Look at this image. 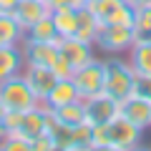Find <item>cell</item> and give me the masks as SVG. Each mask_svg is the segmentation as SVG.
Here are the masks:
<instances>
[{
  "label": "cell",
  "mask_w": 151,
  "mask_h": 151,
  "mask_svg": "<svg viewBox=\"0 0 151 151\" xmlns=\"http://www.w3.org/2000/svg\"><path fill=\"white\" fill-rule=\"evenodd\" d=\"M139 86V76H136L134 65L129 63V58H108L106 60V88L103 91L108 96H113L116 101H124Z\"/></svg>",
  "instance_id": "obj_1"
},
{
  "label": "cell",
  "mask_w": 151,
  "mask_h": 151,
  "mask_svg": "<svg viewBox=\"0 0 151 151\" xmlns=\"http://www.w3.org/2000/svg\"><path fill=\"white\" fill-rule=\"evenodd\" d=\"M0 101L10 111H30L40 103V98L33 93V88L28 86L23 73H15L5 81H0Z\"/></svg>",
  "instance_id": "obj_2"
},
{
  "label": "cell",
  "mask_w": 151,
  "mask_h": 151,
  "mask_svg": "<svg viewBox=\"0 0 151 151\" xmlns=\"http://www.w3.org/2000/svg\"><path fill=\"white\" fill-rule=\"evenodd\" d=\"M106 136H108V151H131L141 141V129L119 111L106 124Z\"/></svg>",
  "instance_id": "obj_3"
},
{
  "label": "cell",
  "mask_w": 151,
  "mask_h": 151,
  "mask_svg": "<svg viewBox=\"0 0 151 151\" xmlns=\"http://www.w3.org/2000/svg\"><path fill=\"white\" fill-rule=\"evenodd\" d=\"M73 83H76V91H78V96L86 101V98L91 96H98V93H103V88H106V60H98L93 58L91 63H86L83 68L73 70Z\"/></svg>",
  "instance_id": "obj_4"
},
{
  "label": "cell",
  "mask_w": 151,
  "mask_h": 151,
  "mask_svg": "<svg viewBox=\"0 0 151 151\" xmlns=\"http://www.w3.org/2000/svg\"><path fill=\"white\" fill-rule=\"evenodd\" d=\"M134 43H136V35H134V28H131V25H113V23H103L93 45L101 48L103 53L121 55V53H129Z\"/></svg>",
  "instance_id": "obj_5"
},
{
  "label": "cell",
  "mask_w": 151,
  "mask_h": 151,
  "mask_svg": "<svg viewBox=\"0 0 151 151\" xmlns=\"http://www.w3.org/2000/svg\"><path fill=\"white\" fill-rule=\"evenodd\" d=\"M83 106H86V124H91V126H106L108 121L121 111V101H116L113 96H108L106 91L98 93V96L86 98Z\"/></svg>",
  "instance_id": "obj_6"
},
{
  "label": "cell",
  "mask_w": 151,
  "mask_h": 151,
  "mask_svg": "<svg viewBox=\"0 0 151 151\" xmlns=\"http://www.w3.org/2000/svg\"><path fill=\"white\" fill-rule=\"evenodd\" d=\"M58 53L70 63V68H73V70L83 68L86 63H91V60L96 58V53H93V43L78 40L76 35L58 38Z\"/></svg>",
  "instance_id": "obj_7"
},
{
  "label": "cell",
  "mask_w": 151,
  "mask_h": 151,
  "mask_svg": "<svg viewBox=\"0 0 151 151\" xmlns=\"http://www.w3.org/2000/svg\"><path fill=\"white\" fill-rule=\"evenodd\" d=\"M23 78L28 81V86L33 88V93H35L40 101L48 96V91L55 86V81H58V76L53 73V68H50V65H43V63H25L23 65Z\"/></svg>",
  "instance_id": "obj_8"
},
{
  "label": "cell",
  "mask_w": 151,
  "mask_h": 151,
  "mask_svg": "<svg viewBox=\"0 0 151 151\" xmlns=\"http://www.w3.org/2000/svg\"><path fill=\"white\" fill-rule=\"evenodd\" d=\"M121 113H124L129 121H134L141 131L151 126V98L144 93L134 91L129 98L121 101Z\"/></svg>",
  "instance_id": "obj_9"
},
{
  "label": "cell",
  "mask_w": 151,
  "mask_h": 151,
  "mask_svg": "<svg viewBox=\"0 0 151 151\" xmlns=\"http://www.w3.org/2000/svg\"><path fill=\"white\" fill-rule=\"evenodd\" d=\"M13 15H15V20L28 30V28L35 25L38 20H43V18L50 15V5L45 0H20L15 5V10H13Z\"/></svg>",
  "instance_id": "obj_10"
},
{
  "label": "cell",
  "mask_w": 151,
  "mask_h": 151,
  "mask_svg": "<svg viewBox=\"0 0 151 151\" xmlns=\"http://www.w3.org/2000/svg\"><path fill=\"white\" fill-rule=\"evenodd\" d=\"M20 50L25 63H43L50 65L55 58H58V40L55 43H38V40H20Z\"/></svg>",
  "instance_id": "obj_11"
},
{
  "label": "cell",
  "mask_w": 151,
  "mask_h": 151,
  "mask_svg": "<svg viewBox=\"0 0 151 151\" xmlns=\"http://www.w3.org/2000/svg\"><path fill=\"white\" fill-rule=\"evenodd\" d=\"M48 131V108L45 103L40 101L35 108L23 113V126H20V134H25L28 139H35V136L45 134Z\"/></svg>",
  "instance_id": "obj_12"
},
{
  "label": "cell",
  "mask_w": 151,
  "mask_h": 151,
  "mask_svg": "<svg viewBox=\"0 0 151 151\" xmlns=\"http://www.w3.org/2000/svg\"><path fill=\"white\" fill-rule=\"evenodd\" d=\"M23 65H25V58H23L20 43L18 45H0V81H5L15 73H23Z\"/></svg>",
  "instance_id": "obj_13"
},
{
  "label": "cell",
  "mask_w": 151,
  "mask_h": 151,
  "mask_svg": "<svg viewBox=\"0 0 151 151\" xmlns=\"http://www.w3.org/2000/svg\"><path fill=\"white\" fill-rule=\"evenodd\" d=\"M78 98H81V96H78V91H76L73 78H58L55 86L48 91V96L43 98V103L50 106V108H58V106H63V103L78 101Z\"/></svg>",
  "instance_id": "obj_14"
},
{
  "label": "cell",
  "mask_w": 151,
  "mask_h": 151,
  "mask_svg": "<svg viewBox=\"0 0 151 151\" xmlns=\"http://www.w3.org/2000/svg\"><path fill=\"white\" fill-rule=\"evenodd\" d=\"M129 63L139 78H151V40H136L129 50Z\"/></svg>",
  "instance_id": "obj_15"
},
{
  "label": "cell",
  "mask_w": 151,
  "mask_h": 151,
  "mask_svg": "<svg viewBox=\"0 0 151 151\" xmlns=\"http://www.w3.org/2000/svg\"><path fill=\"white\" fill-rule=\"evenodd\" d=\"M50 20L55 25V33L58 38H68V35H76V23H78V10L70 5H60V8H53L50 10Z\"/></svg>",
  "instance_id": "obj_16"
},
{
  "label": "cell",
  "mask_w": 151,
  "mask_h": 151,
  "mask_svg": "<svg viewBox=\"0 0 151 151\" xmlns=\"http://www.w3.org/2000/svg\"><path fill=\"white\" fill-rule=\"evenodd\" d=\"M101 25L103 23L98 20L88 8H81V10H78V23H76V38H78V40H86V43H96Z\"/></svg>",
  "instance_id": "obj_17"
},
{
  "label": "cell",
  "mask_w": 151,
  "mask_h": 151,
  "mask_svg": "<svg viewBox=\"0 0 151 151\" xmlns=\"http://www.w3.org/2000/svg\"><path fill=\"white\" fill-rule=\"evenodd\" d=\"M50 113H53V119L58 121V124H65V126H76V124H81V121H86V106H83V98L70 101V103H63V106H58V108H50Z\"/></svg>",
  "instance_id": "obj_18"
},
{
  "label": "cell",
  "mask_w": 151,
  "mask_h": 151,
  "mask_svg": "<svg viewBox=\"0 0 151 151\" xmlns=\"http://www.w3.org/2000/svg\"><path fill=\"white\" fill-rule=\"evenodd\" d=\"M25 35V28L15 20L13 13H0V45H18Z\"/></svg>",
  "instance_id": "obj_19"
},
{
  "label": "cell",
  "mask_w": 151,
  "mask_h": 151,
  "mask_svg": "<svg viewBox=\"0 0 151 151\" xmlns=\"http://www.w3.org/2000/svg\"><path fill=\"white\" fill-rule=\"evenodd\" d=\"M23 38L25 40H38V43H55L58 40V33H55V25H53V20L48 15L43 20H38L35 25H30Z\"/></svg>",
  "instance_id": "obj_20"
},
{
  "label": "cell",
  "mask_w": 151,
  "mask_h": 151,
  "mask_svg": "<svg viewBox=\"0 0 151 151\" xmlns=\"http://www.w3.org/2000/svg\"><path fill=\"white\" fill-rule=\"evenodd\" d=\"M131 28H134L136 40H151V5L136 8V18Z\"/></svg>",
  "instance_id": "obj_21"
},
{
  "label": "cell",
  "mask_w": 151,
  "mask_h": 151,
  "mask_svg": "<svg viewBox=\"0 0 151 151\" xmlns=\"http://www.w3.org/2000/svg\"><path fill=\"white\" fill-rule=\"evenodd\" d=\"M0 151H33V139H28L20 131H13L0 144Z\"/></svg>",
  "instance_id": "obj_22"
},
{
  "label": "cell",
  "mask_w": 151,
  "mask_h": 151,
  "mask_svg": "<svg viewBox=\"0 0 151 151\" xmlns=\"http://www.w3.org/2000/svg\"><path fill=\"white\" fill-rule=\"evenodd\" d=\"M134 18H136V8H131L129 3L124 0V3H121L103 23H113V25H134Z\"/></svg>",
  "instance_id": "obj_23"
},
{
  "label": "cell",
  "mask_w": 151,
  "mask_h": 151,
  "mask_svg": "<svg viewBox=\"0 0 151 151\" xmlns=\"http://www.w3.org/2000/svg\"><path fill=\"white\" fill-rule=\"evenodd\" d=\"M121 3H124V0H88V5H86V8H88V10H91L93 15H96L98 20L103 23L113 10H116V8L121 5Z\"/></svg>",
  "instance_id": "obj_24"
},
{
  "label": "cell",
  "mask_w": 151,
  "mask_h": 151,
  "mask_svg": "<svg viewBox=\"0 0 151 151\" xmlns=\"http://www.w3.org/2000/svg\"><path fill=\"white\" fill-rule=\"evenodd\" d=\"M88 149H93V151H103V149H108L106 126H93V131H91V144H88Z\"/></svg>",
  "instance_id": "obj_25"
},
{
  "label": "cell",
  "mask_w": 151,
  "mask_h": 151,
  "mask_svg": "<svg viewBox=\"0 0 151 151\" xmlns=\"http://www.w3.org/2000/svg\"><path fill=\"white\" fill-rule=\"evenodd\" d=\"M33 151H58V144H55L53 134L45 131V134L35 136V139H33Z\"/></svg>",
  "instance_id": "obj_26"
},
{
  "label": "cell",
  "mask_w": 151,
  "mask_h": 151,
  "mask_svg": "<svg viewBox=\"0 0 151 151\" xmlns=\"http://www.w3.org/2000/svg\"><path fill=\"white\" fill-rule=\"evenodd\" d=\"M23 113H25V111H10V108L5 111V116H3V124H5L8 134H13V131H20V126H23Z\"/></svg>",
  "instance_id": "obj_27"
},
{
  "label": "cell",
  "mask_w": 151,
  "mask_h": 151,
  "mask_svg": "<svg viewBox=\"0 0 151 151\" xmlns=\"http://www.w3.org/2000/svg\"><path fill=\"white\" fill-rule=\"evenodd\" d=\"M50 68H53V73L58 76V78H70V76H73V68H70V63H68V60H65L60 53H58V58L50 63Z\"/></svg>",
  "instance_id": "obj_28"
},
{
  "label": "cell",
  "mask_w": 151,
  "mask_h": 151,
  "mask_svg": "<svg viewBox=\"0 0 151 151\" xmlns=\"http://www.w3.org/2000/svg\"><path fill=\"white\" fill-rule=\"evenodd\" d=\"M20 0H0V13H13Z\"/></svg>",
  "instance_id": "obj_29"
},
{
  "label": "cell",
  "mask_w": 151,
  "mask_h": 151,
  "mask_svg": "<svg viewBox=\"0 0 151 151\" xmlns=\"http://www.w3.org/2000/svg\"><path fill=\"white\" fill-rule=\"evenodd\" d=\"M65 5L76 8V10H81V8H86V5H88V0H65Z\"/></svg>",
  "instance_id": "obj_30"
},
{
  "label": "cell",
  "mask_w": 151,
  "mask_h": 151,
  "mask_svg": "<svg viewBox=\"0 0 151 151\" xmlns=\"http://www.w3.org/2000/svg\"><path fill=\"white\" fill-rule=\"evenodd\" d=\"M131 8H146V5H151V0H126Z\"/></svg>",
  "instance_id": "obj_31"
},
{
  "label": "cell",
  "mask_w": 151,
  "mask_h": 151,
  "mask_svg": "<svg viewBox=\"0 0 151 151\" xmlns=\"http://www.w3.org/2000/svg\"><path fill=\"white\" fill-rule=\"evenodd\" d=\"M45 3L50 5V10H53V8H60V5H65V0H45Z\"/></svg>",
  "instance_id": "obj_32"
},
{
  "label": "cell",
  "mask_w": 151,
  "mask_h": 151,
  "mask_svg": "<svg viewBox=\"0 0 151 151\" xmlns=\"http://www.w3.org/2000/svg\"><path fill=\"white\" fill-rule=\"evenodd\" d=\"M5 136H8V129H5V124H3V121H0V144H3V141H5Z\"/></svg>",
  "instance_id": "obj_33"
},
{
  "label": "cell",
  "mask_w": 151,
  "mask_h": 151,
  "mask_svg": "<svg viewBox=\"0 0 151 151\" xmlns=\"http://www.w3.org/2000/svg\"><path fill=\"white\" fill-rule=\"evenodd\" d=\"M5 111H8V108H5V103L0 101V121H3V116H5Z\"/></svg>",
  "instance_id": "obj_34"
}]
</instances>
